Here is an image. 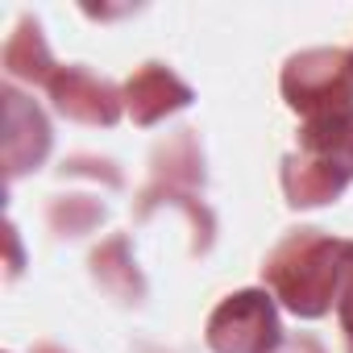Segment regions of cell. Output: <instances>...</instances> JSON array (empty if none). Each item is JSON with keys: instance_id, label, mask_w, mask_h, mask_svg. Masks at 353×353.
Listing matches in <instances>:
<instances>
[{"instance_id": "e0dca14e", "label": "cell", "mask_w": 353, "mask_h": 353, "mask_svg": "<svg viewBox=\"0 0 353 353\" xmlns=\"http://www.w3.org/2000/svg\"><path fill=\"white\" fill-rule=\"evenodd\" d=\"M141 353H162V349H141Z\"/></svg>"}, {"instance_id": "4fadbf2b", "label": "cell", "mask_w": 353, "mask_h": 353, "mask_svg": "<svg viewBox=\"0 0 353 353\" xmlns=\"http://www.w3.org/2000/svg\"><path fill=\"white\" fill-rule=\"evenodd\" d=\"M336 316L353 320V241H349V254H345V279H341V295H336Z\"/></svg>"}, {"instance_id": "9a60e30c", "label": "cell", "mask_w": 353, "mask_h": 353, "mask_svg": "<svg viewBox=\"0 0 353 353\" xmlns=\"http://www.w3.org/2000/svg\"><path fill=\"white\" fill-rule=\"evenodd\" d=\"M341 328H345V345H349V353H353V320H341Z\"/></svg>"}, {"instance_id": "2e32d148", "label": "cell", "mask_w": 353, "mask_h": 353, "mask_svg": "<svg viewBox=\"0 0 353 353\" xmlns=\"http://www.w3.org/2000/svg\"><path fill=\"white\" fill-rule=\"evenodd\" d=\"M34 353H67V349H59V345H34Z\"/></svg>"}, {"instance_id": "3957f363", "label": "cell", "mask_w": 353, "mask_h": 353, "mask_svg": "<svg viewBox=\"0 0 353 353\" xmlns=\"http://www.w3.org/2000/svg\"><path fill=\"white\" fill-rule=\"evenodd\" d=\"M204 188V150L196 141V129H179L170 141H162L154 150V174H150V188L141 192V204H137V216H150L154 204H179L196 233H204V245H212V212L196 200Z\"/></svg>"}, {"instance_id": "ac0fdd59", "label": "cell", "mask_w": 353, "mask_h": 353, "mask_svg": "<svg viewBox=\"0 0 353 353\" xmlns=\"http://www.w3.org/2000/svg\"><path fill=\"white\" fill-rule=\"evenodd\" d=\"M349 54H353V50H349Z\"/></svg>"}, {"instance_id": "30bf717a", "label": "cell", "mask_w": 353, "mask_h": 353, "mask_svg": "<svg viewBox=\"0 0 353 353\" xmlns=\"http://www.w3.org/2000/svg\"><path fill=\"white\" fill-rule=\"evenodd\" d=\"M92 274L104 291H112L121 303H141L145 299V279L129 254V237L125 233H112L104 245L92 250Z\"/></svg>"}, {"instance_id": "8fae6325", "label": "cell", "mask_w": 353, "mask_h": 353, "mask_svg": "<svg viewBox=\"0 0 353 353\" xmlns=\"http://www.w3.org/2000/svg\"><path fill=\"white\" fill-rule=\"evenodd\" d=\"M299 150L312 154H328L336 162H345L353 170V108L349 112H332L320 121H303L299 129Z\"/></svg>"}, {"instance_id": "8992f818", "label": "cell", "mask_w": 353, "mask_h": 353, "mask_svg": "<svg viewBox=\"0 0 353 353\" xmlns=\"http://www.w3.org/2000/svg\"><path fill=\"white\" fill-rule=\"evenodd\" d=\"M0 100H5V174L13 183L26 170H38L46 162L54 133H50L46 112L17 88H0Z\"/></svg>"}, {"instance_id": "52a82bcc", "label": "cell", "mask_w": 353, "mask_h": 353, "mask_svg": "<svg viewBox=\"0 0 353 353\" xmlns=\"http://www.w3.org/2000/svg\"><path fill=\"white\" fill-rule=\"evenodd\" d=\"M349 179H353V170L328 154L295 150L283 158V192L291 208H324L345 196Z\"/></svg>"}, {"instance_id": "5b68a950", "label": "cell", "mask_w": 353, "mask_h": 353, "mask_svg": "<svg viewBox=\"0 0 353 353\" xmlns=\"http://www.w3.org/2000/svg\"><path fill=\"white\" fill-rule=\"evenodd\" d=\"M46 92H50V100L63 117L83 121V125H117L121 112H125V92L112 79H104V75H96L79 63L59 67L50 75Z\"/></svg>"}, {"instance_id": "6da1fadb", "label": "cell", "mask_w": 353, "mask_h": 353, "mask_svg": "<svg viewBox=\"0 0 353 353\" xmlns=\"http://www.w3.org/2000/svg\"><path fill=\"white\" fill-rule=\"evenodd\" d=\"M349 241L324 229H291L262 262V283L299 320H320L336 307Z\"/></svg>"}, {"instance_id": "5bb4252c", "label": "cell", "mask_w": 353, "mask_h": 353, "mask_svg": "<svg viewBox=\"0 0 353 353\" xmlns=\"http://www.w3.org/2000/svg\"><path fill=\"white\" fill-rule=\"evenodd\" d=\"M279 353H324V345L316 336H295V341H283Z\"/></svg>"}, {"instance_id": "277c9868", "label": "cell", "mask_w": 353, "mask_h": 353, "mask_svg": "<svg viewBox=\"0 0 353 353\" xmlns=\"http://www.w3.org/2000/svg\"><path fill=\"white\" fill-rule=\"evenodd\" d=\"M204 336L212 353H279L283 320H279L274 295L266 287H245L225 295L212 307Z\"/></svg>"}, {"instance_id": "9c48e42d", "label": "cell", "mask_w": 353, "mask_h": 353, "mask_svg": "<svg viewBox=\"0 0 353 353\" xmlns=\"http://www.w3.org/2000/svg\"><path fill=\"white\" fill-rule=\"evenodd\" d=\"M0 63H5V75L30 79V83H42V88H46L50 75L59 71V63H54V54H50V46H46V38H42V26H38L34 17H21V21H17V30H13L9 42H5Z\"/></svg>"}, {"instance_id": "7c38bea8", "label": "cell", "mask_w": 353, "mask_h": 353, "mask_svg": "<svg viewBox=\"0 0 353 353\" xmlns=\"http://www.w3.org/2000/svg\"><path fill=\"white\" fill-rule=\"evenodd\" d=\"M104 221V204H92L88 196H71V200H54L50 204V229L59 237H79L83 229Z\"/></svg>"}, {"instance_id": "ba28073f", "label": "cell", "mask_w": 353, "mask_h": 353, "mask_svg": "<svg viewBox=\"0 0 353 353\" xmlns=\"http://www.w3.org/2000/svg\"><path fill=\"white\" fill-rule=\"evenodd\" d=\"M125 112L133 117V125H158L170 112H183L196 92L174 75L166 63H141L129 79H125Z\"/></svg>"}, {"instance_id": "7a4b0ae2", "label": "cell", "mask_w": 353, "mask_h": 353, "mask_svg": "<svg viewBox=\"0 0 353 353\" xmlns=\"http://www.w3.org/2000/svg\"><path fill=\"white\" fill-rule=\"evenodd\" d=\"M283 100L303 112V121H320L353 108V54L341 46H312L283 63L279 75Z\"/></svg>"}]
</instances>
